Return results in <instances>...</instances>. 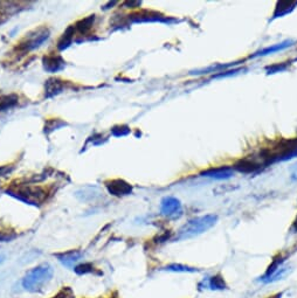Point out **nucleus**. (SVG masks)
Masks as SVG:
<instances>
[{
  "instance_id": "f257e3e1",
  "label": "nucleus",
  "mask_w": 297,
  "mask_h": 298,
  "mask_svg": "<svg viewBox=\"0 0 297 298\" xmlns=\"http://www.w3.org/2000/svg\"><path fill=\"white\" fill-rule=\"evenodd\" d=\"M53 268L48 263H44L34 266L23 276L21 284L26 291L38 292L45 288L52 280Z\"/></svg>"
},
{
  "instance_id": "f03ea898",
  "label": "nucleus",
  "mask_w": 297,
  "mask_h": 298,
  "mask_svg": "<svg viewBox=\"0 0 297 298\" xmlns=\"http://www.w3.org/2000/svg\"><path fill=\"white\" fill-rule=\"evenodd\" d=\"M218 220L217 215L210 214V215H204V217H199L192 219L189 222H186L178 232V240H185V239H191L193 236H197V235H200L205 233L206 230L216 225Z\"/></svg>"
},
{
  "instance_id": "7ed1b4c3",
  "label": "nucleus",
  "mask_w": 297,
  "mask_h": 298,
  "mask_svg": "<svg viewBox=\"0 0 297 298\" xmlns=\"http://www.w3.org/2000/svg\"><path fill=\"white\" fill-rule=\"evenodd\" d=\"M295 156H297V138L284 139L269 151H265L262 160L264 165H269L275 162H284V160L291 159Z\"/></svg>"
},
{
  "instance_id": "20e7f679",
  "label": "nucleus",
  "mask_w": 297,
  "mask_h": 298,
  "mask_svg": "<svg viewBox=\"0 0 297 298\" xmlns=\"http://www.w3.org/2000/svg\"><path fill=\"white\" fill-rule=\"evenodd\" d=\"M50 32L47 27H39V28L32 31L28 34H26V37L19 42L17 46V49L20 52H31L35 48H39L45 41L49 39Z\"/></svg>"
},
{
  "instance_id": "39448f33",
  "label": "nucleus",
  "mask_w": 297,
  "mask_h": 298,
  "mask_svg": "<svg viewBox=\"0 0 297 298\" xmlns=\"http://www.w3.org/2000/svg\"><path fill=\"white\" fill-rule=\"evenodd\" d=\"M9 193L31 205H38L46 199V191L41 187L21 186L17 190H11Z\"/></svg>"
},
{
  "instance_id": "423d86ee",
  "label": "nucleus",
  "mask_w": 297,
  "mask_h": 298,
  "mask_svg": "<svg viewBox=\"0 0 297 298\" xmlns=\"http://www.w3.org/2000/svg\"><path fill=\"white\" fill-rule=\"evenodd\" d=\"M160 212L167 218H178L182 215V203L173 197H166L160 202Z\"/></svg>"
},
{
  "instance_id": "0eeeda50",
  "label": "nucleus",
  "mask_w": 297,
  "mask_h": 298,
  "mask_svg": "<svg viewBox=\"0 0 297 298\" xmlns=\"http://www.w3.org/2000/svg\"><path fill=\"white\" fill-rule=\"evenodd\" d=\"M108 192L115 197H124L132 193V186L123 179H114L109 180L105 183Z\"/></svg>"
},
{
  "instance_id": "6e6552de",
  "label": "nucleus",
  "mask_w": 297,
  "mask_h": 298,
  "mask_svg": "<svg viewBox=\"0 0 297 298\" xmlns=\"http://www.w3.org/2000/svg\"><path fill=\"white\" fill-rule=\"evenodd\" d=\"M129 17H130V20L134 21V22H152V21L172 22V21H174L173 19L164 17V15L156 13V12H146V11L140 12V13L131 14V15H129Z\"/></svg>"
},
{
  "instance_id": "1a4fd4ad",
  "label": "nucleus",
  "mask_w": 297,
  "mask_h": 298,
  "mask_svg": "<svg viewBox=\"0 0 297 298\" xmlns=\"http://www.w3.org/2000/svg\"><path fill=\"white\" fill-rule=\"evenodd\" d=\"M42 66L47 73H57L66 67V61L57 54H48L42 58Z\"/></svg>"
},
{
  "instance_id": "9d476101",
  "label": "nucleus",
  "mask_w": 297,
  "mask_h": 298,
  "mask_svg": "<svg viewBox=\"0 0 297 298\" xmlns=\"http://www.w3.org/2000/svg\"><path fill=\"white\" fill-rule=\"evenodd\" d=\"M201 177L216 179V180H226L232 178L234 175V170L228 166H221L216 168H210L205 172H201Z\"/></svg>"
},
{
  "instance_id": "9b49d317",
  "label": "nucleus",
  "mask_w": 297,
  "mask_h": 298,
  "mask_svg": "<svg viewBox=\"0 0 297 298\" xmlns=\"http://www.w3.org/2000/svg\"><path fill=\"white\" fill-rule=\"evenodd\" d=\"M56 257L67 268H75L76 264L81 261V258L83 257V254L79 250H70V252L64 254H57Z\"/></svg>"
},
{
  "instance_id": "f8f14e48",
  "label": "nucleus",
  "mask_w": 297,
  "mask_h": 298,
  "mask_svg": "<svg viewBox=\"0 0 297 298\" xmlns=\"http://www.w3.org/2000/svg\"><path fill=\"white\" fill-rule=\"evenodd\" d=\"M65 81L60 78H49L45 84V97L46 99H52V97L58 95L64 92Z\"/></svg>"
},
{
  "instance_id": "ddd939ff",
  "label": "nucleus",
  "mask_w": 297,
  "mask_h": 298,
  "mask_svg": "<svg viewBox=\"0 0 297 298\" xmlns=\"http://www.w3.org/2000/svg\"><path fill=\"white\" fill-rule=\"evenodd\" d=\"M234 168L236 171L242 172V173H254L261 168V163L256 162L254 158H245L237 162Z\"/></svg>"
},
{
  "instance_id": "4468645a",
  "label": "nucleus",
  "mask_w": 297,
  "mask_h": 298,
  "mask_svg": "<svg viewBox=\"0 0 297 298\" xmlns=\"http://www.w3.org/2000/svg\"><path fill=\"white\" fill-rule=\"evenodd\" d=\"M297 6V2H289V0H282V2L277 3L275 7L274 14H273V19L282 18L284 15L291 13Z\"/></svg>"
},
{
  "instance_id": "2eb2a0df",
  "label": "nucleus",
  "mask_w": 297,
  "mask_h": 298,
  "mask_svg": "<svg viewBox=\"0 0 297 298\" xmlns=\"http://www.w3.org/2000/svg\"><path fill=\"white\" fill-rule=\"evenodd\" d=\"M294 44H295V41H292V40H286V41L281 42V44L273 45L271 47H265V48L261 49L257 53L254 54V55L252 57L264 56V55H269V54H273V53H276V52H281V50L287 49V48H289V47H291Z\"/></svg>"
},
{
  "instance_id": "dca6fc26",
  "label": "nucleus",
  "mask_w": 297,
  "mask_h": 298,
  "mask_svg": "<svg viewBox=\"0 0 297 298\" xmlns=\"http://www.w3.org/2000/svg\"><path fill=\"white\" fill-rule=\"evenodd\" d=\"M74 33H75V27L74 26H70V27H68L67 29H66V32L62 34V37L60 38V40H58V42H57L58 50L67 49L68 47L72 45Z\"/></svg>"
},
{
  "instance_id": "f3484780",
  "label": "nucleus",
  "mask_w": 297,
  "mask_h": 298,
  "mask_svg": "<svg viewBox=\"0 0 297 298\" xmlns=\"http://www.w3.org/2000/svg\"><path fill=\"white\" fill-rule=\"evenodd\" d=\"M94 22H95V15L93 14L89 15L87 18L82 19V20L77 22L74 27H75V31H77V32H80L81 34H85L93 28Z\"/></svg>"
},
{
  "instance_id": "a211bd4d",
  "label": "nucleus",
  "mask_w": 297,
  "mask_h": 298,
  "mask_svg": "<svg viewBox=\"0 0 297 298\" xmlns=\"http://www.w3.org/2000/svg\"><path fill=\"white\" fill-rule=\"evenodd\" d=\"M18 96L14 95V94H11V95H2L0 96V111L9 110V109L13 108L15 104L18 103Z\"/></svg>"
},
{
  "instance_id": "6ab92c4d",
  "label": "nucleus",
  "mask_w": 297,
  "mask_h": 298,
  "mask_svg": "<svg viewBox=\"0 0 297 298\" xmlns=\"http://www.w3.org/2000/svg\"><path fill=\"white\" fill-rule=\"evenodd\" d=\"M165 270H167V272H174V273H193L194 272L193 268H190V266L183 265V264L167 265Z\"/></svg>"
},
{
  "instance_id": "aec40b11",
  "label": "nucleus",
  "mask_w": 297,
  "mask_h": 298,
  "mask_svg": "<svg viewBox=\"0 0 297 298\" xmlns=\"http://www.w3.org/2000/svg\"><path fill=\"white\" fill-rule=\"evenodd\" d=\"M112 136L115 137H123L130 133V128L127 125H118V127H114L111 129Z\"/></svg>"
},
{
  "instance_id": "412c9836",
  "label": "nucleus",
  "mask_w": 297,
  "mask_h": 298,
  "mask_svg": "<svg viewBox=\"0 0 297 298\" xmlns=\"http://www.w3.org/2000/svg\"><path fill=\"white\" fill-rule=\"evenodd\" d=\"M206 285H207V287H210L211 289H222V288H225L224 281H222V278L219 277V276L210 278L209 283H207Z\"/></svg>"
},
{
  "instance_id": "4be33fe9",
  "label": "nucleus",
  "mask_w": 297,
  "mask_h": 298,
  "mask_svg": "<svg viewBox=\"0 0 297 298\" xmlns=\"http://www.w3.org/2000/svg\"><path fill=\"white\" fill-rule=\"evenodd\" d=\"M76 274H79V275H84V274H89V273H93L94 272V266L91 263H84V264H80V265H76L75 268Z\"/></svg>"
},
{
  "instance_id": "5701e85b",
  "label": "nucleus",
  "mask_w": 297,
  "mask_h": 298,
  "mask_svg": "<svg viewBox=\"0 0 297 298\" xmlns=\"http://www.w3.org/2000/svg\"><path fill=\"white\" fill-rule=\"evenodd\" d=\"M53 298H73V295H72V291H70L69 289H64L62 291L58 292L57 295L54 296Z\"/></svg>"
},
{
  "instance_id": "b1692460",
  "label": "nucleus",
  "mask_w": 297,
  "mask_h": 298,
  "mask_svg": "<svg viewBox=\"0 0 297 298\" xmlns=\"http://www.w3.org/2000/svg\"><path fill=\"white\" fill-rule=\"evenodd\" d=\"M12 166H0V177H3V175H5L7 173H10L12 171Z\"/></svg>"
},
{
  "instance_id": "393cba45",
  "label": "nucleus",
  "mask_w": 297,
  "mask_h": 298,
  "mask_svg": "<svg viewBox=\"0 0 297 298\" xmlns=\"http://www.w3.org/2000/svg\"><path fill=\"white\" fill-rule=\"evenodd\" d=\"M290 173H291V179L292 180H297V163L291 166Z\"/></svg>"
},
{
  "instance_id": "a878e982",
  "label": "nucleus",
  "mask_w": 297,
  "mask_h": 298,
  "mask_svg": "<svg viewBox=\"0 0 297 298\" xmlns=\"http://www.w3.org/2000/svg\"><path fill=\"white\" fill-rule=\"evenodd\" d=\"M5 261V255H3V254H0V264L3 263V262Z\"/></svg>"
},
{
  "instance_id": "bb28decb",
  "label": "nucleus",
  "mask_w": 297,
  "mask_h": 298,
  "mask_svg": "<svg viewBox=\"0 0 297 298\" xmlns=\"http://www.w3.org/2000/svg\"><path fill=\"white\" fill-rule=\"evenodd\" d=\"M296 228H297V221H296Z\"/></svg>"
}]
</instances>
